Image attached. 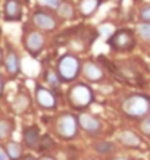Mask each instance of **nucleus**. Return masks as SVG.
Segmentation results:
<instances>
[{
  "label": "nucleus",
  "instance_id": "nucleus-12",
  "mask_svg": "<svg viewBox=\"0 0 150 160\" xmlns=\"http://www.w3.org/2000/svg\"><path fill=\"white\" fill-rule=\"evenodd\" d=\"M84 75H85V78H88L90 81L97 82V81H100L103 78V71L99 65H96V63L87 62L84 65Z\"/></svg>",
  "mask_w": 150,
  "mask_h": 160
},
{
  "label": "nucleus",
  "instance_id": "nucleus-27",
  "mask_svg": "<svg viewBox=\"0 0 150 160\" xmlns=\"http://www.w3.org/2000/svg\"><path fill=\"white\" fill-rule=\"evenodd\" d=\"M21 160H35V157H34V156H29L28 154V156H24Z\"/></svg>",
  "mask_w": 150,
  "mask_h": 160
},
{
  "label": "nucleus",
  "instance_id": "nucleus-2",
  "mask_svg": "<svg viewBox=\"0 0 150 160\" xmlns=\"http://www.w3.org/2000/svg\"><path fill=\"white\" fill-rule=\"evenodd\" d=\"M107 44L116 52H128L136 46V37L131 29L122 28L113 32V35H111V38L107 40Z\"/></svg>",
  "mask_w": 150,
  "mask_h": 160
},
{
  "label": "nucleus",
  "instance_id": "nucleus-29",
  "mask_svg": "<svg viewBox=\"0 0 150 160\" xmlns=\"http://www.w3.org/2000/svg\"><path fill=\"white\" fill-rule=\"evenodd\" d=\"M116 160H125V159H116Z\"/></svg>",
  "mask_w": 150,
  "mask_h": 160
},
{
  "label": "nucleus",
  "instance_id": "nucleus-3",
  "mask_svg": "<svg viewBox=\"0 0 150 160\" xmlns=\"http://www.w3.org/2000/svg\"><path fill=\"white\" fill-rule=\"evenodd\" d=\"M80 72V60L72 54L63 56L58 63V73L63 81H72Z\"/></svg>",
  "mask_w": 150,
  "mask_h": 160
},
{
  "label": "nucleus",
  "instance_id": "nucleus-10",
  "mask_svg": "<svg viewBox=\"0 0 150 160\" xmlns=\"http://www.w3.org/2000/svg\"><path fill=\"white\" fill-rule=\"evenodd\" d=\"M78 122H80V126L84 131L91 132V134H94V132H97L100 129V122L97 121L94 116L87 115V113H81L78 116Z\"/></svg>",
  "mask_w": 150,
  "mask_h": 160
},
{
  "label": "nucleus",
  "instance_id": "nucleus-11",
  "mask_svg": "<svg viewBox=\"0 0 150 160\" xmlns=\"http://www.w3.org/2000/svg\"><path fill=\"white\" fill-rule=\"evenodd\" d=\"M22 137H24L25 146H28L29 148H35L37 146H40L41 137H40V132L37 126H28L24 131V135Z\"/></svg>",
  "mask_w": 150,
  "mask_h": 160
},
{
  "label": "nucleus",
  "instance_id": "nucleus-14",
  "mask_svg": "<svg viewBox=\"0 0 150 160\" xmlns=\"http://www.w3.org/2000/svg\"><path fill=\"white\" fill-rule=\"evenodd\" d=\"M119 140L128 147H140L141 146V140L138 137L134 134V132L131 131H124L121 132V135H119Z\"/></svg>",
  "mask_w": 150,
  "mask_h": 160
},
{
  "label": "nucleus",
  "instance_id": "nucleus-20",
  "mask_svg": "<svg viewBox=\"0 0 150 160\" xmlns=\"http://www.w3.org/2000/svg\"><path fill=\"white\" fill-rule=\"evenodd\" d=\"M27 106H28V98H27V96H22V94L18 96L16 102L13 103V107L16 109V112H22Z\"/></svg>",
  "mask_w": 150,
  "mask_h": 160
},
{
  "label": "nucleus",
  "instance_id": "nucleus-24",
  "mask_svg": "<svg viewBox=\"0 0 150 160\" xmlns=\"http://www.w3.org/2000/svg\"><path fill=\"white\" fill-rule=\"evenodd\" d=\"M140 16H141V19L144 21V22H150V5L144 6V8L141 9Z\"/></svg>",
  "mask_w": 150,
  "mask_h": 160
},
{
  "label": "nucleus",
  "instance_id": "nucleus-18",
  "mask_svg": "<svg viewBox=\"0 0 150 160\" xmlns=\"http://www.w3.org/2000/svg\"><path fill=\"white\" fill-rule=\"evenodd\" d=\"M94 148L100 154H107V153H111L113 150V144L112 142H97L96 146H94Z\"/></svg>",
  "mask_w": 150,
  "mask_h": 160
},
{
  "label": "nucleus",
  "instance_id": "nucleus-5",
  "mask_svg": "<svg viewBox=\"0 0 150 160\" xmlns=\"http://www.w3.org/2000/svg\"><path fill=\"white\" fill-rule=\"evenodd\" d=\"M78 119L74 115H62L58 119V132L59 135L65 138V140H71L77 135V129H78Z\"/></svg>",
  "mask_w": 150,
  "mask_h": 160
},
{
  "label": "nucleus",
  "instance_id": "nucleus-19",
  "mask_svg": "<svg viewBox=\"0 0 150 160\" xmlns=\"http://www.w3.org/2000/svg\"><path fill=\"white\" fill-rule=\"evenodd\" d=\"M138 32L147 43H150V22H143L138 25Z\"/></svg>",
  "mask_w": 150,
  "mask_h": 160
},
{
  "label": "nucleus",
  "instance_id": "nucleus-7",
  "mask_svg": "<svg viewBox=\"0 0 150 160\" xmlns=\"http://www.w3.org/2000/svg\"><path fill=\"white\" fill-rule=\"evenodd\" d=\"M5 19L8 21H19L22 15V6L19 0H6L5 2Z\"/></svg>",
  "mask_w": 150,
  "mask_h": 160
},
{
  "label": "nucleus",
  "instance_id": "nucleus-13",
  "mask_svg": "<svg viewBox=\"0 0 150 160\" xmlns=\"http://www.w3.org/2000/svg\"><path fill=\"white\" fill-rule=\"evenodd\" d=\"M5 66L10 75H16L19 72V60H18V56L13 52L8 53V56L5 58Z\"/></svg>",
  "mask_w": 150,
  "mask_h": 160
},
{
  "label": "nucleus",
  "instance_id": "nucleus-9",
  "mask_svg": "<svg viewBox=\"0 0 150 160\" xmlns=\"http://www.w3.org/2000/svg\"><path fill=\"white\" fill-rule=\"evenodd\" d=\"M25 46H27V49H28L29 53L33 54H39L40 50L43 49L44 46V37L40 32H31V34L27 37L25 40Z\"/></svg>",
  "mask_w": 150,
  "mask_h": 160
},
{
  "label": "nucleus",
  "instance_id": "nucleus-21",
  "mask_svg": "<svg viewBox=\"0 0 150 160\" xmlns=\"http://www.w3.org/2000/svg\"><path fill=\"white\" fill-rule=\"evenodd\" d=\"M10 129H12V126H9V122H8V121H2V122H0V138H2V140H3V138H6Z\"/></svg>",
  "mask_w": 150,
  "mask_h": 160
},
{
  "label": "nucleus",
  "instance_id": "nucleus-28",
  "mask_svg": "<svg viewBox=\"0 0 150 160\" xmlns=\"http://www.w3.org/2000/svg\"><path fill=\"white\" fill-rule=\"evenodd\" d=\"M41 160H53V159H50V157H44V159H41Z\"/></svg>",
  "mask_w": 150,
  "mask_h": 160
},
{
  "label": "nucleus",
  "instance_id": "nucleus-8",
  "mask_svg": "<svg viewBox=\"0 0 150 160\" xmlns=\"http://www.w3.org/2000/svg\"><path fill=\"white\" fill-rule=\"evenodd\" d=\"M35 97H37V102L41 107L44 109H52L56 104V100H54V96L52 94L50 90L44 87H37V92H35Z\"/></svg>",
  "mask_w": 150,
  "mask_h": 160
},
{
  "label": "nucleus",
  "instance_id": "nucleus-25",
  "mask_svg": "<svg viewBox=\"0 0 150 160\" xmlns=\"http://www.w3.org/2000/svg\"><path fill=\"white\" fill-rule=\"evenodd\" d=\"M46 79H47L50 84L56 85V84L59 82V73H58V75H54L53 72H47V73H46Z\"/></svg>",
  "mask_w": 150,
  "mask_h": 160
},
{
  "label": "nucleus",
  "instance_id": "nucleus-17",
  "mask_svg": "<svg viewBox=\"0 0 150 160\" xmlns=\"http://www.w3.org/2000/svg\"><path fill=\"white\" fill-rule=\"evenodd\" d=\"M58 13H59V16H62L65 19L74 18V8L69 3H60L58 6Z\"/></svg>",
  "mask_w": 150,
  "mask_h": 160
},
{
  "label": "nucleus",
  "instance_id": "nucleus-26",
  "mask_svg": "<svg viewBox=\"0 0 150 160\" xmlns=\"http://www.w3.org/2000/svg\"><path fill=\"white\" fill-rule=\"evenodd\" d=\"M0 160H10L9 154H8V151H6L5 147H2V148H0Z\"/></svg>",
  "mask_w": 150,
  "mask_h": 160
},
{
  "label": "nucleus",
  "instance_id": "nucleus-23",
  "mask_svg": "<svg viewBox=\"0 0 150 160\" xmlns=\"http://www.w3.org/2000/svg\"><path fill=\"white\" fill-rule=\"evenodd\" d=\"M140 128H141V131L144 132L146 135H149V137H150V115H149L147 118H146L144 121L141 122Z\"/></svg>",
  "mask_w": 150,
  "mask_h": 160
},
{
  "label": "nucleus",
  "instance_id": "nucleus-4",
  "mask_svg": "<svg viewBox=\"0 0 150 160\" xmlns=\"http://www.w3.org/2000/svg\"><path fill=\"white\" fill-rule=\"evenodd\" d=\"M93 100V92L91 90L84 85V84H78L75 87L71 88L69 91V103L77 109H82V107L88 106Z\"/></svg>",
  "mask_w": 150,
  "mask_h": 160
},
{
  "label": "nucleus",
  "instance_id": "nucleus-16",
  "mask_svg": "<svg viewBox=\"0 0 150 160\" xmlns=\"http://www.w3.org/2000/svg\"><path fill=\"white\" fill-rule=\"evenodd\" d=\"M5 148H6V151H8V154H9L10 160H19L21 154H22V150H21L19 144H16V142H9Z\"/></svg>",
  "mask_w": 150,
  "mask_h": 160
},
{
  "label": "nucleus",
  "instance_id": "nucleus-6",
  "mask_svg": "<svg viewBox=\"0 0 150 160\" xmlns=\"http://www.w3.org/2000/svg\"><path fill=\"white\" fill-rule=\"evenodd\" d=\"M33 21L39 28L44 29V31H52L56 28V21L50 13H46L43 10H39L33 15Z\"/></svg>",
  "mask_w": 150,
  "mask_h": 160
},
{
  "label": "nucleus",
  "instance_id": "nucleus-1",
  "mask_svg": "<svg viewBox=\"0 0 150 160\" xmlns=\"http://www.w3.org/2000/svg\"><path fill=\"white\" fill-rule=\"evenodd\" d=\"M122 110L131 118L146 116L150 110V100L141 94H134L122 103Z\"/></svg>",
  "mask_w": 150,
  "mask_h": 160
},
{
  "label": "nucleus",
  "instance_id": "nucleus-15",
  "mask_svg": "<svg viewBox=\"0 0 150 160\" xmlns=\"http://www.w3.org/2000/svg\"><path fill=\"white\" fill-rule=\"evenodd\" d=\"M100 5V0H82L80 8H81L82 16H90L96 12V9Z\"/></svg>",
  "mask_w": 150,
  "mask_h": 160
},
{
  "label": "nucleus",
  "instance_id": "nucleus-22",
  "mask_svg": "<svg viewBox=\"0 0 150 160\" xmlns=\"http://www.w3.org/2000/svg\"><path fill=\"white\" fill-rule=\"evenodd\" d=\"M40 146H41V150H46V148H50L53 147V141L49 135L41 137V141H40Z\"/></svg>",
  "mask_w": 150,
  "mask_h": 160
}]
</instances>
